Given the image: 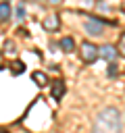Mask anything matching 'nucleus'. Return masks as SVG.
<instances>
[{"label":"nucleus","instance_id":"nucleus-10","mask_svg":"<svg viewBox=\"0 0 125 133\" xmlns=\"http://www.w3.org/2000/svg\"><path fill=\"white\" fill-rule=\"evenodd\" d=\"M23 69H25V66H23V62H19V60H15V62H12V73H15V75L23 73Z\"/></svg>","mask_w":125,"mask_h":133},{"label":"nucleus","instance_id":"nucleus-3","mask_svg":"<svg viewBox=\"0 0 125 133\" xmlns=\"http://www.w3.org/2000/svg\"><path fill=\"white\" fill-rule=\"evenodd\" d=\"M83 27H85V33H90V35H94V37H98V35L104 33V25H102L100 21H96V19H85Z\"/></svg>","mask_w":125,"mask_h":133},{"label":"nucleus","instance_id":"nucleus-7","mask_svg":"<svg viewBox=\"0 0 125 133\" xmlns=\"http://www.w3.org/2000/svg\"><path fill=\"white\" fill-rule=\"evenodd\" d=\"M8 17H10L8 2H0V19H2V21H8Z\"/></svg>","mask_w":125,"mask_h":133},{"label":"nucleus","instance_id":"nucleus-13","mask_svg":"<svg viewBox=\"0 0 125 133\" xmlns=\"http://www.w3.org/2000/svg\"><path fill=\"white\" fill-rule=\"evenodd\" d=\"M50 2H54V4H56V2H60V0H50Z\"/></svg>","mask_w":125,"mask_h":133},{"label":"nucleus","instance_id":"nucleus-12","mask_svg":"<svg viewBox=\"0 0 125 133\" xmlns=\"http://www.w3.org/2000/svg\"><path fill=\"white\" fill-rule=\"evenodd\" d=\"M121 54H123V56H125V35H123V37H121Z\"/></svg>","mask_w":125,"mask_h":133},{"label":"nucleus","instance_id":"nucleus-2","mask_svg":"<svg viewBox=\"0 0 125 133\" xmlns=\"http://www.w3.org/2000/svg\"><path fill=\"white\" fill-rule=\"evenodd\" d=\"M79 52H81L83 62H88V64H92V62L100 56V48H96V46H94V44H90V42H83V44H81V48H79Z\"/></svg>","mask_w":125,"mask_h":133},{"label":"nucleus","instance_id":"nucleus-1","mask_svg":"<svg viewBox=\"0 0 125 133\" xmlns=\"http://www.w3.org/2000/svg\"><path fill=\"white\" fill-rule=\"evenodd\" d=\"M121 127H123V121H121L119 110H115V108H104L96 116V123H94V131H98V133H104V131L117 133V131H121Z\"/></svg>","mask_w":125,"mask_h":133},{"label":"nucleus","instance_id":"nucleus-4","mask_svg":"<svg viewBox=\"0 0 125 133\" xmlns=\"http://www.w3.org/2000/svg\"><path fill=\"white\" fill-rule=\"evenodd\" d=\"M100 56L104 58V60H115L117 58V50L113 48V46H108V44H104V46H100Z\"/></svg>","mask_w":125,"mask_h":133},{"label":"nucleus","instance_id":"nucleus-8","mask_svg":"<svg viewBox=\"0 0 125 133\" xmlns=\"http://www.w3.org/2000/svg\"><path fill=\"white\" fill-rule=\"evenodd\" d=\"M60 48H63L65 52H71V50L75 48V42H73L71 37H63V39H60Z\"/></svg>","mask_w":125,"mask_h":133},{"label":"nucleus","instance_id":"nucleus-6","mask_svg":"<svg viewBox=\"0 0 125 133\" xmlns=\"http://www.w3.org/2000/svg\"><path fill=\"white\" fill-rule=\"evenodd\" d=\"M63 94H65V83H63L60 79H56V81L52 83V98L58 100V98H63Z\"/></svg>","mask_w":125,"mask_h":133},{"label":"nucleus","instance_id":"nucleus-14","mask_svg":"<svg viewBox=\"0 0 125 133\" xmlns=\"http://www.w3.org/2000/svg\"><path fill=\"white\" fill-rule=\"evenodd\" d=\"M2 2H8V0H2Z\"/></svg>","mask_w":125,"mask_h":133},{"label":"nucleus","instance_id":"nucleus-5","mask_svg":"<svg viewBox=\"0 0 125 133\" xmlns=\"http://www.w3.org/2000/svg\"><path fill=\"white\" fill-rule=\"evenodd\" d=\"M42 27H44L46 31H56V29H58V17H56V15H50L48 19L42 21Z\"/></svg>","mask_w":125,"mask_h":133},{"label":"nucleus","instance_id":"nucleus-9","mask_svg":"<svg viewBox=\"0 0 125 133\" xmlns=\"http://www.w3.org/2000/svg\"><path fill=\"white\" fill-rule=\"evenodd\" d=\"M33 81H35L38 85H46V83H48V77H46L44 73H40V71H35V73H33Z\"/></svg>","mask_w":125,"mask_h":133},{"label":"nucleus","instance_id":"nucleus-11","mask_svg":"<svg viewBox=\"0 0 125 133\" xmlns=\"http://www.w3.org/2000/svg\"><path fill=\"white\" fill-rule=\"evenodd\" d=\"M23 17H25V4H23V2H21V4H19V6H17V19H19V21H21V19H23Z\"/></svg>","mask_w":125,"mask_h":133}]
</instances>
